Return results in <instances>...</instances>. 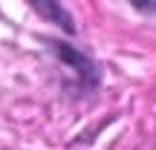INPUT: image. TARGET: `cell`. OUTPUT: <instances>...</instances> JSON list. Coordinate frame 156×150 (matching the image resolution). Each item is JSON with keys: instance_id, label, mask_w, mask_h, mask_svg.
I'll list each match as a JSON object with an SVG mask.
<instances>
[{"instance_id": "obj_1", "label": "cell", "mask_w": 156, "mask_h": 150, "mask_svg": "<svg viewBox=\"0 0 156 150\" xmlns=\"http://www.w3.org/2000/svg\"><path fill=\"white\" fill-rule=\"evenodd\" d=\"M32 6H35V12H38L44 20L61 26L64 32H75V20L69 17V12L64 9L58 0H32Z\"/></svg>"}, {"instance_id": "obj_2", "label": "cell", "mask_w": 156, "mask_h": 150, "mask_svg": "<svg viewBox=\"0 0 156 150\" xmlns=\"http://www.w3.org/2000/svg\"><path fill=\"white\" fill-rule=\"evenodd\" d=\"M139 12H156V0H130Z\"/></svg>"}]
</instances>
